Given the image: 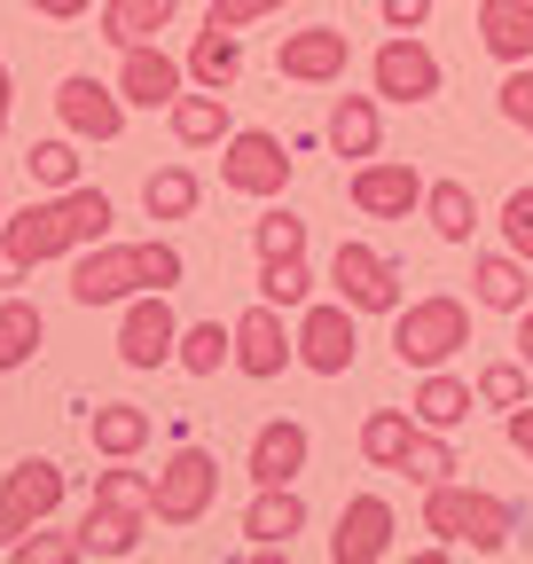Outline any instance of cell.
<instances>
[{
  "label": "cell",
  "mask_w": 533,
  "mask_h": 564,
  "mask_svg": "<svg viewBox=\"0 0 533 564\" xmlns=\"http://www.w3.org/2000/svg\"><path fill=\"white\" fill-rule=\"evenodd\" d=\"M314 463V432L298 415H275V423H259L251 447H243V478L251 486H298V470Z\"/></svg>",
  "instance_id": "2e32d148"
},
{
  "label": "cell",
  "mask_w": 533,
  "mask_h": 564,
  "mask_svg": "<svg viewBox=\"0 0 533 564\" xmlns=\"http://www.w3.org/2000/svg\"><path fill=\"white\" fill-rule=\"evenodd\" d=\"M0 220H9V204H0Z\"/></svg>",
  "instance_id": "816d5d0a"
},
{
  "label": "cell",
  "mask_w": 533,
  "mask_h": 564,
  "mask_svg": "<svg viewBox=\"0 0 533 564\" xmlns=\"http://www.w3.org/2000/svg\"><path fill=\"white\" fill-rule=\"evenodd\" d=\"M228 329H236L228 369H236V377H251V384H275V377L298 361V337L283 329V306H266V299H259V306H243Z\"/></svg>",
  "instance_id": "9c48e42d"
},
{
  "label": "cell",
  "mask_w": 533,
  "mask_h": 564,
  "mask_svg": "<svg viewBox=\"0 0 533 564\" xmlns=\"http://www.w3.org/2000/svg\"><path fill=\"white\" fill-rule=\"evenodd\" d=\"M424 220L439 243H471L479 236V196L471 181H424Z\"/></svg>",
  "instance_id": "f1b7e54d"
},
{
  "label": "cell",
  "mask_w": 533,
  "mask_h": 564,
  "mask_svg": "<svg viewBox=\"0 0 533 564\" xmlns=\"http://www.w3.org/2000/svg\"><path fill=\"white\" fill-rule=\"evenodd\" d=\"M196 204H205V181H196L188 165H157L142 181V212H150V220H188Z\"/></svg>",
  "instance_id": "1f68e13d"
},
{
  "label": "cell",
  "mask_w": 533,
  "mask_h": 564,
  "mask_svg": "<svg viewBox=\"0 0 533 564\" xmlns=\"http://www.w3.org/2000/svg\"><path fill=\"white\" fill-rule=\"evenodd\" d=\"M502 251H518L533 267V188H510L502 196Z\"/></svg>",
  "instance_id": "60d3db41"
},
{
  "label": "cell",
  "mask_w": 533,
  "mask_h": 564,
  "mask_svg": "<svg viewBox=\"0 0 533 564\" xmlns=\"http://www.w3.org/2000/svg\"><path fill=\"white\" fill-rule=\"evenodd\" d=\"M9 102H17V79H9V63H0V133H9Z\"/></svg>",
  "instance_id": "681fc988"
},
{
  "label": "cell",
  "mask_w": 533,
  "mask_h": 564,
  "mask_svg": "<svg viewBox=\"0 0 533 564\" xmlns=\"http://www.w3.org/2000/svg\"><path fill=\"white\" fill-rule=\"evenodd\" d=\"M322 141L338 158H377V141H384V110H377V95H338L329 102V118H322Z\"/></svg>",
  "instance_id": "7402d4cb"
},
{
  "label": "cell",
  "mask_w": 533,
  "mask_h": 564,
  "mask_svg": "<svg viewBox=\"0 0 533 564\" xmlns=\"http://www.w3.org/2000/svg\"><path fill=\"white\" fill-rule=\"evenodd\" d=\"M17 282H32V274H24V267H17L9 251H0V291H17Z\"/></svg>",
  "instance_id": "f907efd6"
},
{
  "label": "cell",
  "mask_w": 533,
  "mask_h": 564,
  "mask_svg": "<svg viewBox=\"0 0 533 564\" xmlns=\"http://www.w3.org/2000/svg\"><path fill=\"white\" fill-rule=\"evenodd\" d=\"M142 525L150 518H133L118 502H87V518L72 533H79V556H133V549H142Z\"/></svg>",
  "instance_id": "83f0119b"
},
{
  "label": "cell",
  "mask_w": 533,
  "mask_h": 564,
  "mask_svg": "<svg viewBox=\"0 0 533 564\" xmlns=\"http://www.w3.org/2000/svg\"><path fill=\"white\" fill-rule=\"evenodd\" d=\"M409 440H416V415H409V408H369V415H361V463H369V470H400Z\"/></svg>",
  "instance_id": "f546056e"
},
{
  "label": "cell",
  "mask_w": 533,
  "mask_h": 564,
  "mask_svg": "<svg viewBox=\"0 0 533 564\" xmlns=\"http://www.w3.org/2000/svg\"><path fill=\"white\" fill-rule=\"evenodd\" d=\"M471 408H479V384H463L455 369H424V384H416V400H409V415L424 423V432H463Z\"/></svg>",
  "instance_id": "603a6c76"
},
{
  "label": "cell",
  "mask_w": 533,
  "mask_h": 564,
  "mask_svg": "<svg viewBox=\"0 0 533 564\" xmlns=\"http://www.w3.org/2000/svg\"><path fill=\"white\" fill-rule=\"evenodd\" d=\"M228 352H236V329H228V322H181L173 361H181L188 377H220V369H228Z\"/></svg>",
  "instance_id": "d6a6232c"
},
{
  "label": "cell",
  "mask_w": 533,
  "mask_h": 564,
  "mask_svg": "<svg viewBox=\"0 0 533 564\" xmlns=\"http://www.w3.org/2000/svg\"><path fill=\"white\" fill-rule=\"evenodd\" d=\"M259 299L283 306V314H298V306L314 299V267H306V251H291V259H259Z\"/></svg>",
  "instance_id": "836d02e7"
},
{
  "label": "cell",
  "mask_w": 533,
  "mask_h": 564,
  "mask_svg": "<svg viewBox=\"0 0 533 564\" xmlns=\"http://www.w3.org/2000/svg\"><path fill=\"white\" fill-rule=\"evenodd\" d=\"M471 345V306L463 299H447V291H432V299H400V314H392V352H400V369H447L455 352Z\"/></svg>",
  "instance_id": "3957f363"
},
{
  "label": "cell",
  "mask_w": 533,
  "mask_h": 564,
  "mask_svg": "<svg viewBox=\"0 0 533 564\" xmlns=\"http://www.w3.org/2000/svg\"><path fill=\"white\" fill-rule=\"evenodd\" d=\"M510 322H518V361H525V369H533V306H518V314H510Z\"/></svg>",
  "instance_id": "c3c4849f"
},
{
  "label": "cell",
  "mask_w": 533,
  "mask_h": 564,
  "mask_svg": "<svg viewBox=\"0 0 533 564\" xmlns=\"http://www.w3.org/2000/svg\"><path fill=\"white\" fill-rule=\"evenodd\" d=\"M173 17H181V0H102L95 32H102L110 47H142V40H157Z\"/></svg>",
  "instance_id": "484cf974"
},
{
  "label": "cell",
  "mask_w": 533,
  "mask_h": 564,
  "mask_svg": "<svg viewBox=\"0 0 533 564\" xmlns=\"http://www.w3.org/2000/svg\"><path fill=\"white\" fill-rule=\"evenodd\" d=\"M471 299H479L487 314L533 306V267H525L518 251H479V259H471Z\"/></svg>",
  "instance_id": "44dd1931"
},
{
  "label": "cell",
  "mask_w": 533,
  "mask_h": 564,
  "mask_svg": "<svg viewBox=\"0 0 533 564\" xmlns=\"http://www.w3.org/2000/svg\"><path fill=\"white\" fill-rule=\"evenodd\" d=\"M251 251H259V259H291V251H306V220H298L291 204L259 212V220H251Z\"/></svg>",
  "instance_id": "74e56055"
},
{
  "label": "cell",
  "mask_w": 533,
  "mask_h": 564,
  "mask_svg": "<svg viewBox=\"0 0 533 564\" xmlns=\"http://www.w3.org/2000/svg\"><path fill=\"white\" fill-rule=\"evenodd\" d=\"M150 408H133V400H95L87 408V440H95V455H110V463H133L150 447Z\"/></svg>",
  "instance_id": "ffe728a7"
},
{
  "label": "cell",
  "mask_w": 533,
  "mask_h": 564,
  "mask_svg": "<svg viewBox=\"0 0 533 564\" xmlns=\"http://www.w3.org/2000/svg\"><path fill=\"white\" fill-rule=\"evenodd\" d=\"M298 533H306V502H298V486H251L243 541H251V549H291Z\"/></svg>",
  "instance_id": "d6986e66"
},
{
  "label": "cell",
  "mask_w": 533,
  "mask_h": 564,
  "mask_svg": "<svg viewBox=\"0 0 533 564\" xmlns=\"http://www.w3.org/2000/svg\"><path fill=\"white\" fill-rule=\"evenodd\" d=\"M24 165H32V181H40V188H72V181H79V150H72V133L32 141V158H24Z\"/></svg>",
  "instance_id": "f35d334b"
},
{
  "label": "cell",
  "mask_w": 533,
  "mask_h": 564,
  "mask_svg": "<svg viewBox=\"0 0 533 564\" xmlns=\"http://www.w3.org/2000/svg\"><path fill=\"white\" fill-rule=\"evenodd\" d=\"M40 337H47L40 306H32V299H17V291H0V377L24 369L32 352H40Z\"/></svg>",
  "instance_id": "4dcf8cb0"
},
{
  "label": "cell",
  "mask_w": 533,
  "mask_h": 564,
  "mask_svg": "<svg viewBox=\"0 0 533 564\" xmlns=\"http://www.w3.org/2000/svg\"><path fill=\"white\" fill-rule=\"evenodd\" d=\"M275 70H283V79H298V87H346V70H353V32H338V24L283 32Z\"/></svg>",
  "instance_id": "4fadbf2b"
},
{
  "label": "cell",
  "mask_w": 533,
  "mask_h": 564,
  "mask_svg": "<svg viewBox=\"0 0 533 564\" xmlns=\"http://www.w3.org/2000/svg\"><path fill=\"white\" fill-rule=\"evenodd\" d=\"M181 63H188V87L228 95V87H236V70H243V32H213V24H205V32L188 40V55H181Z\"/></svg>",
  "instance_id": "4316f807"
},
{
  "label": "cell",
  "mask_w": 533,
  "mask_h": 564,
  "mask_svg": "<svg viewBox=\"0 0 533 564\" xmlns=\"http://www.w3.org/2000/svg\"><path fill=\"white\" fill-rule=\"evenodd\" d=\"M494 110H502L518 133H533V63H510V70H502V87H494Z\"/></svg>",
  "instance_id": "ab89813d"
},
{
  "label": "cell",
  "mask_w": 533,
  "mask_h": 564,
  "mask_svg": "<svg viewBox=\"0 0 533 564\" xmlns=\"http://www.w3.org/2000/svg\"><path fill=\"white\" fill-rule=\"evenodd\" d=\"M502 432H510V447H518V455H525V463H533V400H525V408H510V415H502Z\"/></svg>",
  "instance_id": "bcb514c9"
},
{
  "label": "cell",
  "mask_w": 533,
  "mask_h": 564,
  "mask_svg": "<svg viewBox=\"0 0 533 564\" xmlns=\"http://www.w3.org/2000/svg\"><path fill=\"white\" fill-rule=\"evenodd\" d=\"M455 470H463V463H455L447 432H424V423H416L409 455H400V478H409V486H439V478H455Z\"/></svg>",
  "instance_id": "d590c367"
},
{
  "label": "cell",
  "mask_w": 533,
  "mask_h": 564,
  "mask_svg": "<svg viewBox=\"0 0 533 564\" xmlns=\"http://www.w3.org/2000/svg\"><path fill=\"white\" fill-rule=\"evenodd\" d=\"M95 502H118V510H133V518H150V525H157V478L110 463V470H95Z\"/></svg>",
  "instance_id": "e575fe53"
},
{
  "label": "cell",
  "mask_w": 533,
  "mask_h": 564,
  "mask_svg": "<svg viewBox=\"0 0 533 564\" xmlns=\"http://www.w3.org/2000/svg\"><path fill=\"white\" fill-rule=\"evenodd\" d=\"M55 118H63L72 141H118L126 133V95L102 87L95 70H72V79L55 87Z\"/></svg>",
  "instance_id": "9a60e30c"
},
{
  "label": "cell",
  "mask_w": 533,
  "mask_h": 564,
  "mask_svg": "<svg viewBox=\"0 0 533 564\" xmlns=\"http://www.w3.org/2000/svg\"><path fill=\"white\" fill-rule=\"evenodd\" d=\"M181 345V314L165 306V291H133L118 314V361L126 369H165Z\"/></svg>",
  "instance_id": "7c38bea8"
},
{
  "label": "cell",
  "mask_w": 533,
  "mask_h": 564,
  "mask_svg": "<svg viewBox=\"0 0 533 564\" xmlns=\"http://www.w3.org/2000/svg\"><path fill=\"white\" fill-rule=\"evenodd\" d=\"M133 291H150V274H142V243H87L72 251V299L79 306H126Z\"/></svg>",
  "instance_id": "52a82bcc"
},
{
  "label": "cell",
  "mask_w": 533,
  "mask_h": 564,
  "mask_svg": "<svg viewBox=\"0 0 533 564\" xmlns=\"http://www.w3.org/2000/svg\"><path fill=\"white\" fill-rule=\"evenodd\" d=\"M102 236H110V196L87 188V181L47 188L40 204H24V212L0 220V251H9L24 274L47 267V259H72V251H87V243H102Z\"/></svg>",
  "instance_id": "6da1fadb"
},
{
  "label": "cell",
  "mask_w": 533,
  "mask_h": 564,
  "mask_svg": "<svg viewBox=\"0 0 533 564\" xmlns=\"http://www.w3.org/2000/svg\"><path fill=\"white\" fill-rule=\"evenodd\" d=\"M142 274H150V291H173L188 267H181V251H173L165 236H150V243H142Z\"/></svg>",
  "instance_id": "ee69618b"
},
{
  "label": "cell",
  "mask_w": 533,
  "mask_h": 564,
  "mask_svg": "<svg viewBox=\"0 0 533 564\" xmlns=\"http://www.w3.org/2000/svg\"><path fill=\"white\" fill-rule=\"evenodd\" d=\"M392 533H400V518L384 494H353L338 510V533H329V564H377V556H392Z\"/></svg>",
  "instance_id": "ac0fdd59"
},
{
  "label": "cell",
  "mask_w": 533,
  "mask_h": 564,
  "mask_svg": "<svg viewBox=\"0 0 533 564\" xmlns=\"http://www.w3.org/2000/svg\"><path fill=\"white\" fill-rule=\"evenodd\" d=\"M424 533L447 549H471V556H502L518 533V502H502L487 486H463V478H439V486H424Z\"/></svg>",
  "instance_id": "7a4b0ae2"
},
{
  "label": "cell",
  "mask_w": 533,
  "mask_h": 564,
  "mask_svg": "<svg viewBox=\"0 0 533 564\" xmlns=\"http://www.w3.org/2000/svg\"><path fill=\"white\" fill-rule=\"evenodd\" d=\"M220 188L236 196H283L291 188V141L266 126H236L220 141Z\"/></svg>",
  "instance_id": "277c9868"
},
{
  "label": "cell",
  "mask_w": 533,
  "mask_h": 564,
  "mask_svg": "<svg viewBox=\"0 0 533 564\" xmlns=\"http://www.w3.org/2000/svg\"><path fill=\"white\" fill-rule=\"evenodd\" d=\"M220 502V463L205 447H173L157 470V525H196Z\"/></svg>",
  "instance_id": "8fae6325"
},
{
  "label": "cell",
  "mask_w": 533,
  "mask_h": 564,
  "mask_svg": "<svg viewBox=\"0 0 533 564\" xmlns=\"http://www.w3.org/2000/svg\"><path fill=\"white\" fill-rule=\"evenodd\" d=\"M471 384H479V408H502V415L533 400V369H525V361H487Z\"/></svg>",
  "instance_id": "8d00e7d4"
},
{
  "label": "cell",
  "mask_w": 533,
  "mask_h": 564,
  "mask_svg": "<svg viewBox=\"0 0 533 564\" xmlns=\"http://www.w3.org/2000/svg\"><path fill=\"white\" fill-rule=\"evenodd\" d=\"M329 291H338L353 314H400V259L346 236L338 251H329Z\"/></svg>",
  "instance_id": "5b68a950"
},
{
  "label": "cell",
  "mask_w": 533,
  "mask_h": 564,
  "mask_svg": "<svg viewBox=\"0 0 533 564\" xmlns=\"http://www.w3.org/2000/svg\"><path fill=\"white\" fill-rule=\"evenodd\" d=\"M9 556H17V564H79V533H40V525H32Z\"/></svg>",
  "instance_id": "7bdbcfd3"
},
{
  "label": "cell",
  "mask_w": 533,
  "mask_h": 564,
  "mask_svg": "<svg viewBox=\"0 0 533 564\" xmlns=\"http://www.w3.org/2000/svg\"><path fill=\"white\" fill-rule=\"evenodd\" d=\"M346 196H353L361 220H409V212H424V173L400 165V158H361Z\"/></svg>",
  "instance_id": "5bb4252c"
},
{
  "label": "cell",
  "mask_w": 533,
  "mask_h": 564,
  "mask_svg": "<svg viewBox=\"0 0 533 564\" xmlns=\"http://www.w3.org/2000/svg\"><path fill=\"white\" fill-rule=\"evenodd\" d=\"M298 369H314V377H346L353 369V352H361V329H353V306L346 299H329V306H298Z\"/></svg>",
  "instance_id": "30bf717a"
},
{
  "label": "cell",
  "mask_w": 533,
  "mask_h": 564,
  "mask_svg": "<svg viewBox=\"0 0 533 564\" xmlns=\"http://www.w3.org/2000/svg\"><path fill=\"white\" fill-rule=\"evenodd\" d=\"M377 17H384V32H424L432 0H377Z\"/></svg>",
  "instance_id": "f6af8a7d"
},
{
  "label": "cell",
  "mask_w": 533,
  "mask_h": 564,
  "mask_svg": "<svg viewBox=\"0 0 533 564\" xmlns=\"http://www.w3.org/2000/svg\"><path fill=\"white\" fill-rule=\"evenodd\" d=\"M24 9H40V17H55V24H72V17L95 9V0H24Z\"/></svg>",
  "instance_id": "7dc6e473"
},
{
  "label": "cell",
  "mask_w": 533,
  "mask_h": 564,
  "mask_svg": "<svg viewBox=\"0 0 533 564\" xmlns=\"http://www.w3.org/2000/svg\"><path fill=\"white\" fill-rule=\"evenodd\" d=\"M165 118H173V141H181V150H213V141L236 133V110H228V95H213V87H196V95L181 87Z\"/></svg>",
  "instance_id": "d4e9b609"
},
{
  "label": "cell",
  "mask_w": 533,
  "mask_h": 564,
  "mask_svg": "<svg viewBox=\"0 0 533 564\" xmlns=\"http://www.w3.org/2000/svg\"><path fill=\"white\" fill-rule=\"evenodd\" d=\"M479 47L510 70L533 63V0H479Z\"/></svg>",
  "instance_id": "cb8c5ba5"
},
{
  "label": "cell",
  "mask_w": 533,
  "mask_h": 564,
  "mask_svg": "<svg viewBox=\"0 0 533 564\" xmlns=\"http://www.w3.org/2000/svg\"><path fill=\"white\" fill-rule=\"evenodd\" d=\"M439 79H447V70H439V55L416 40V32H392L377 55H369V87H377V102H432L439 95Z\"/></svg>",
  "instance_id": "ba28073f"
},
{
  "label": "cell",
  "mask_w": 533,
  "mask_h": 564,
  "mask_svg": "<svg viewBox=\"0 0 533 564\" xmlns=\"http://www.w3.org/2000/svg\"><path fill=\"white\" fill-rule=\"evenodd\" d=\"M63 510V470L47 455H24L9 478H0V556H9L32 525H47Z\"/></svg>",
  "instance_id": "8992f818"
},
{
  "label": "cell",
  "mask_w": 533,
  "mask_h": 564,
  "mask_svg": "<svg viewBox=\"0 0 533 564\" xmlns=\"http://www.w3.org/2000/svg\"><path fill=\"white\" fill-rule=\"evenodd\" d=\"M266 17H283V0H213V9H205L213 32H251V24H266Z\"/></svg>",
  "instance_id": "b9f144b4"
},
{
  "label": "cell",
  "mask_w": 533,
  "mask_h": 564,
  "mask_svg": "<svg viewBox=\"0 0 533 564\" xmlns=\"http://www.w3.org/2000/svg\"><path fill=\"white\" fill-rule=\"evenodd\" d=\"M188 87V63L181 55H165L157 40H142V47H118V95H126V110H173V95Z\"/></svg>",
  "instance_id": "e0dca14e"
}]
</instances>
